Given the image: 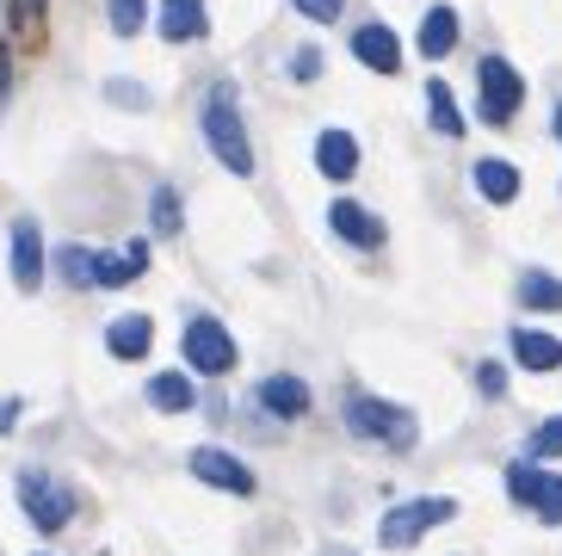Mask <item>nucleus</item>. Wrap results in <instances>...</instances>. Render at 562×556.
Listing matches in <instances>:
<instances>
[{"label":"nucleus","instance_id":"f257e3e1","mask_svg":"<svg viewBox=\"0 0 562 556\" xmlns=\"http://www.w3.org/2000/svg\"><path fill=\"white\" fill-rule=\"evenodd\" d=\"M204 143H211V155L229 174H254V143H248V124H241V105H235V87H211V99H204Z\"/></svg>","mask_w":562,"mask_h":556},{"label":"nucleus","instance_id":"f03ea898","mask_svg":"<svg viewBox=\"0 0 562 556\" xmlns=\"http://www.w3.org/2000/svg\"><path fill=\"white\" fill-rule=\"evenodd\" d=\"M340 421H347L352 440L390 445V452H408V445L420 440V421H414L408 409H396V402H383V396H347Z\"/></svg>","mask_w":562,"mask_h":556},{"label":"nucleus","instance_id":"7ed1b4c3","mask_svg":"<svg viewBox=\"0 0 562 556\" xmlns=\"http://www.w3.org/2000/svg\"><path fill=\"white\" fill-rule=\"evenodd\" d=\"M451 501L446 494H427V501H402V508H390L383 513V525H378V544L383 551H408V544H420L432 532V525H446L451 520Z\"/></svg>","mask_w":562,"mask_h":556},{"label":"nucleus","instance_id":"20e7f679","mask_svg":"<svg viewBox=\"0 0 562 556\" xmlns=\"http://www.w3.org/2000/svg\"><path fill=\"white\" fill-rule=\"evenodd\" d=\"M19 508H25V520H32L37 532H63L68 513H75V494L44 470H19Z\"/></svg>","mask_w":562,"mask_h":556},{"label":"nucleus","instance_id":"39448f33","mask_svg":"<svg viewBox=\"0 0 562 556\" xmlns=\"http://www.w3.org/2000/svg\"><path fill=\"white\" fill-rule=\"evenodd\" d=\"M186 359H192V371H204V377L235 371V341H229V327L216 322V315H192V322H186Z\"/></svg>","mask_w":562,"mask_h":556},{"label":"nucleus","instance_id":"423d86ee","mask_svg":"<svg viewBox=\"0 0 562 556\" xmlns=\"http://www.w3.org/2000/svg\"><path fill=\"white\" fill-rule=\"evenodd\" d=\"M476 81H482V118H488V124H507V118L519 112V99H526L519 68L501 63V56H488V63L476 68Z\"/></svg>","mask_w":562,"mask_h":556},{"label":"nucleus","instance_id":"0eeeda50","mask_svg":"<svg viewBox=\"0 0 562 556\" xmlns=\"http://www.w3.org/2000/svg\"><path fill=\"white\" fill-rule=\"evenodd\" d=\"M192 476L211 482V489H223V494H254V470L241 458H229V452H216V445L192 452Z\"/></svg>","mask_w":562,"mask_h":556},{"label":"nucleus","instance_id":"6e6552de","mask_svg":"<svg viewBox=\"0 0 562 556\" xmlns=\"http://www.w3.org/2000/svg\"><path fill=\"white\" fill-rule=\"evenodd\" d=\"M13 285L19 291H37L44 285V235H37L32 216L13 223Z\"/></svg>","mask_w":562,"mask_h":556},{"label":"nucleus","instance_id":"1a4fd4ad","mask_svg":"<svg viewBox=\"0 0 562 556\" xmlns=\"http://www.w3.org/2000/svg\"><path fill=\"white\" fill-rule=\"evenodd\" d=\"M328 230L340 235V242H352V247H383V223L364 211V204H352V198H334Z\"/></svg>","mask_w":562,"mask_h":556},{"label":"nucleus","instance_id":"9d476101","mask_svg":"<svg viewBox=\"0 0 562 556\" xmlns=\"http://www.w3.org/2000/svg\"><path fill=\"white\" fill-rule=\"evenodd\" d=\"M352 56H359L364 68H378V75H396L402 68V44H396L390 25H359V32H352Z\"/></svg>","mask_w":562,"mask_h":556},{"label":"nucleus","instance_id":"9b49d317","mask_svg":"<svg viewBox=\"0 0 562 556\" xmlns=\"http://www.w3.org/2000/svg\"><path fill=\"white\" fill-rule=\"evenodd\" d=\"M260 409L279 414V421H297V414H310V383L291 377V371L266 377V383H260Z\"/></svg>","mask_w":562,"mask_h":556},{"label":"nucleus","instance_id":"f8f14e48","mask_svg":"<svg viewBox=\"0 0 562 556\" xmlns=\"http://www.w3.org/2000/svg\"><path fill=\"white\" fill-rule=\"evenodd\" d=\"M315 167H322L328 180H352V174H359V143H352V131H322L315 136Z\"/></svg>","mask_w":562,"mask_h":556},{"label":"nucleus","instance_id":"ddd939ff","mask_svg":"<svg viewBox=\"0 0 562 556\" xmlns=\"http://www.w3.org/2000/svg\"><path fill=\"white\" fill-rule=\"evenodd\" d=\"M513 359L526 371H557L562 365V341L544 334V327H513Z\"/></svg>","mask_w":562,"mask_h":556},{"label":"nucleus","instance_id":"4468645a","mask_svg":"<svg viewBox=\"0 0 562 556\" xmlns=\"http://www.w3.org/2000/svg\"><path fill=\"white\" fill-rule=\"evenodd\" d=\"M143 266H149V247H143V242H131L124 254H93V285L117 291V285H131V278H143Z\"/></svg>","mask_w":562,"mask_h":556},{"label":"nucleus","instance_id":"2eb2a0df","mask_svg":"<svg viewBox=\"0 0 562 556\" xmlns=\"http://www.w3.org/2000/svg\"><path fill=\"white\" fill-rule=\"evenodd\" d=\"M204 0H161V37L167 44H192V37H204Z\"/></svg>","mask_w":562,"mask_h":556},{"label":"nucleus","instance_id":"dca6fc26","mask_svg":"<svg viewBox=\"0 0 562 556\" xmlns=\"http://www.w3.org/2000/svg\"><path fill=\"white\" fill-rule=\"evenodd\" d=\"M155 341V322L149 315H117L112 327H105V346H112V359H143Z\"/></svg>","mask_w":562,"mask_h":556},{"label":"nucleus","instance_id":"f3484780","mask_svg":"<svg viewBox=\"0 0 562 556\" xmlns=\"http://www.w3.org/2000/svg\"><path fill=\"white\" fill-rule=\"evenodd\" d=\"M451 49H458V13L439 0V7H427V19H420V56L439 63V56H451Z\"/></svg>","mask_w":562,"mask_h":556},{"label":"nucleus","instance_id":"a211bd4d","mask_svg":"<svg viewBox=\"0 0 562 556\" xmlns=\"http://www.w3.org/2000/svg\"><path fill=\"white\" fill-rule=\"evenodd\" d=\"M199 402V390H192V377L186 371H161V377H149V409H161V414H186Z\"/></svg>","mask_w":562,"mask_h":556},{"label":"nucleus","instance_id":"6ab92c4d","mask_svg":"<svg viewBox=\"0 0 562 556\" xmlns=\"http://www.w3.org/2000/svg\"><path fill=\"white\" fill-rule=\"evenodd\" d=\"M476 192L488 198V204H513V198H519V167L495 162V155H488V162H476Z\"/></svg>","mask_w":562,"mask_h":556},{"label":"nucleus","instance_id":"aec40b11","mask_svg":"<svg viewBox=\"0 0 562 556\" xmlns=\"http://www.w3.org/2000/svg\"><path fill=\"white\" fill-rule=\"evenodd\" d=\"M519 303H526V310H562V278L557 273H526L519 278Z\"/></svg>","mask_w":562,"mask_h":556},{"label":"nucleus","instance_id":"412c9836","mask_svg":"<svg viewBox=\"0 0 562 556\" xmlns=\"http://www.w3.org/2000/svg\"><path fill=\"white\" fill-rule=\"evenodd\" d=\"M427 105H432V131H439V136H463V112H458V99H451L446 81H427Z\"/></svg>","mask_w":562,"mask_h":556},{"label":"nucleus","instance_id":"4be33fe9","mask_svg":"<svg viewBox=\"0 0 562 556\" xmlns=\"http://www.w3.org/2000/svg\"><path fill=\"white\" fill-rule=\"evenodd\" d=\"M544 482H550V476L538 470V464H513V470H507V494L519 501V508H538V494H544Z\"/></svg>","mask_w":562,"mask_h":556},{"label":"nucleus","instance_id":"5701e85b","mask_svg":"<svg viewBox=\"0 0 562 556\" xmlns=\"http://www.w3.org/2000/svg\"><path fill=\"white\" fill-rule=\"evenodd\" d=\"M149 216H155V230L161 235H180V192H173V186H155V204H149Z\"/></svg>","mask_w":562,"mask_h":556},{"label":"nucleus","instance_id":"b1692460","mask_svg":"<svg viewBox=\"0 0 562 556\" xmlns=\"http://www.w3.org/2000/svg\"><path fill=\"white\" fill-rule=\"evenodd\" d=\"M105 13H112V32L117 37H136V32H143V19H149V0H112Z\"/></svg>","mask_w":562,"mask_h":556},{"label":"nucleus","instance_id":"393cba45","mask_svg":"<svg viewBox=\"0 0 562 556\" xmlns=\"http://www.w3.org/2000/svg\"><path fill=\"white\" fill-rule=\"evenodd\" d=\"M56 266H63L68 285H93V247H63V254H56Z\"/></svg>","mask_w":562,"mask_h":556},{"label":"nucleus","instance_id":"a878e982","mask_svg":"<svg viewBox=\"0 0 562 556\" xmlns=\"http://www.w3.org/2000/svg\"><path fill=\"white\" fill-rule=\"evenodd\" d=\"M531 458H562V414L531 433Z\"/></svg>","mask_w":562,"mask_h":556},{"label":"nucleus","instance_id":"bb28decb","mask_svg":"<svg viewBox=\"0 0 562 556\" xmlns=\"http://www.w3.org/2000/svg\"><path fill=\"white\" fill-rule=\"evenodd\" d=\"M531 513H538L544 525H562V476H550V482H544V494H538V508H531Z\"/></svg>","mask_w":562,"mask_h":556},{"label":"nucleus","instance_id":"cd10ccee","mask_svg":"<svg viewBox=\"0 0 562 556\" xmlns=\"http://www.w3.org/2000/svg\"><path fill=\"white\" fill-rule=\"evenodd\" d=\"M105 93H112L117 105H131V112H143V105H149V87H136V81H105Z\"/></svg>","mask_w":562,"mask_h":556},{"label":"nucleus","instance_id":"c85d7f7f","mask_svg":"<svg viewBox=\"0 0 562 556\" xmlns=\"http://www.w3.org/2000/svg\"><path fill=\"white\" fill-rule=\"evenodd\" d=\"M291 7H297L303 19H315V25H328V19H340V7H347V0H291Z\"/></svg>","mask_w":562,"mask_h":556},{"label":"nucleus","instance_id":"c756f323","mask_svg":"<svg viewBox=\"0 0 562 556\" xmlns=\"http://www.w3.org/2000/svg\"><path fill=\"white\" fill-rule=\"evenodd\" d=\"M291 75H297V81L322 75V49H303V56H291Z\"/></svg>","mask_w":562,"mask_h":556},{"label":"nucleus","instance_id":"7c9ffc66","mask_svg":"<svg viewBox=\"0 0 562 556\" xmlns=\"http://www.w3.org/2000/svg\"><path fill=\"white\" fill-rule=\"evenodd\" d=\"M476 383H482V396H501V390H507V377H501V365H482V371H476Z\"/></svg>","mask_w":562,"mask_h":556},{"label":"nucleus","instance_id":"2f4dec72","mask_svg":"<svg viewBox=\"0 0 562 556\" xmlns=\"http://www.w3.org/2000/svg\"><path fill=\"white\" fill-rule=\"evenodd\" d=\"M19 421V402H13V396H7V402H0V433H7V426H13Z\"/></svg>","mask_w":562,"mask_h":556},{"label":"nucleus","instance_id":"473e14b6","mask_svg":"<svg viewBox=\"0 0 562 556\" xmlns=\"http://www.w3.org/2000/svg\"><path fill=\"white\" fill-rule=\"evenodd\" d=\"M550 131H557V143H562V99H557V112H550Z\"/></svg>","mask_w":562,"mask_h":556},{"label":"nucleus","instance_id":"72a5a7b5","mask_svg":"<svg viewBox=\"0 0 562 556\" xmlns=\"http://www.w3.org/2000/svg\"><path fill=\"white\" fill-rule=\"evenodd\" d=\"M0 99H7V56H0Z\"/></svg>","mask_w":562,"mask_h":556},{"label":"nucleus","instance_id":"f704fd0d","mask_svg":"<svg viewBox=\"0 0 562 556\" xmlns=\"http://www.w3.org/2000/svg\"><path fill=\"white\" fill-rule=\"evenodd\" d=\"M328 556H352V551H328Z\"/></svg>","mask_w":562,"mask_h":556}]
</instances>
